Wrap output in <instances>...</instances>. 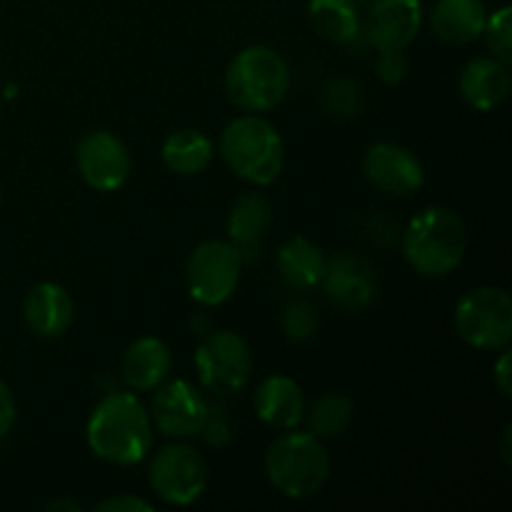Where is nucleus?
Here are the masks:
<instances>
[{"mask_svg":"<svg viewBox=\"0 0 512 512\" xmlns=\"http://www.w3.org/2000/svg\"><path fill=\"white\" fill-rule=\"evenodd\" d=\"M485 40H488V48L493 53V58H498L500 63L510 65L512 63V10L505 8L495 10L488 18L483 30Z\"/></svg>","mask_w":512,"mask_h":512,"instance_id":"obj_26","label":"nucleus"},{"mask_svg":"<svg viewBox=\"0 0 512 512\" xmlns=\"http://www.w3.org/2000/svg\"><path fill=\"white\" fill-rule=\"evenodd\" d=\"M325 103H328V108L333 110V113L345 115V118L358 115L360 110L358 85L350 83V80H335V83H330L328 90H325Z\"/></svg>","mask_w":512,"mask_h":512,"instance_id":"obj_27","label":"nucleus"},{"mask_svg":"<svg viewBox=\"0 0 512 512\" xmlns=\"http://www.w3.org/2000/svg\"><path fill=\"white\" fill-rule=\"evenodd\" d=\"M455 330L475 350H503L512 338V300L503 288L480 285L455 305Z\"/></svg>","mask_w":512,"mask_h":512,"instance_id":"obj_6","label":"nucleus"},{"mask_svg":"<svg viewBox=\"0 0 512 512\" xmlns=\"http://www.w3.org/2000/svg\"><path fill=\"white\" fill-rule=\"evenodd\" d=\"M75 305L58 283H38L23 300V318L38 338H60L73 325Z\"/></svg>","mask_w":512,"mask_h":512,"instance_id":"obj_15","label":"nucleus"},{"mask_svg":"<svg viewBox=\"0 0 512 512\" xmlns=\"http://www.w3.org/2000/svg\"><path fill=\"white\" fill-rule=\"evenodd\" d=\"M85 438L105 463L135 465L153 445V420L138 395L110 393L90 413Z\"/></svg>","mask_w":512,"mask_h":512,"instance_id":"obj_1","label":"nucleus"},{"mask_svg":"<svg viewBox=\"0 0 512 512\" xmlns=\"http://www.w3.org/2000/svg\"><path fill=\"white\" fill-rule=\"evenodd\" d=\"M353 423V400L340 393H325L310 408V433L318 438H340Z\"/></svg>","mask_w":512,"mask_h":512,"instance_id":"obj_24","label":"nucleus"},{"mask_svg":"<svg viewBox=\"0 0 512 512\" xmlns=\"http://www.w3.org/2000/svg\"><path fill=\"white\" fill-rule=\"evenodd\" d=\"M255 413L270 428L293 430L305 413L303 390L288 375H270L255 390Z\"/></svg>","mask_w":512,"mask_h":512,"instance_id":"obj_17","label":"nucleus"},{"mask_svg":"<svg viewBox=\"0 0 512 512\" xmlns=\"http://www.w3.org/2000/svg\"><path fill=\"white\" fill-rule=\"evenodd\" d=\"M200 385L213 395H235L248 385L253 353L243 335L233 330H210L195 350Z\"/></svg>","mask_w":512,"mask_h":512,"instance_id":"obj_7","label":"nucleus"},{"mask_svg":"<svg viewBox=\"0 0 512 512\" xmlns=\"http://www.w3.org/2000/svg\"><path fill=\"white\" fill-rule=\"evenodd\" d=\"M75 168L85 185L100 193H113L128 183L133 160H130L128 145L118 135L108 130H93V133H85L75 145Z\"/></svg>","mask_w":512,"mask_h":512,"instance_id":"obj_10","label":"nucleus"},{"mask_svg":"<svg viewBox=\"0 0 512 512\" xmlns=\"http://www.w3.org/2000/svg\"><path fill=\"white\" fill-rule=\"evenodd\" d=\"M423 28L420 0H373L360 20V35L375 50H405Z\"/></svg>","mask_w":512,"mask_h":512,"instance_id":"obj_12","label":"nucleus"},{"mask_svg":"<svg viewBox=\"0 0 512 512\" xmlns=\"http://www.w3.org/2000/svg\"><path fill=\"white\" fill-rule=\"evenodd\" d=\"M265 475L285 498H313L330 478V455L318 435L285 433L268 448Z\"/></svg>","mask_w":512,"mask_h":512,"instance_id":"obj_4","label":"nucleus"},{"mask_svg":"<svg viewBox=\"0 0 512 512\" xmlns=\"http://www.w3.org/2000/svg\"><path fill=\"white\" fill-rule=\"evenodd\" d=\"M468 250L465 225L453 210L425 208L403 233V255L410 268L425 278H443L460 268Z\"/></svg>","mask_w":512,"mask_h":512,"instance_id":"obj_2","label":"nucleus"},{"mask_svg":"<svg viewBox=\"0 0 512 512\" xmlns=\"http://www.w3.org/2000/svg\"><path fill=\"white\" fill-rule=\"evenodd\" d=\"M15 418H18V405H15V398L8 385L0 380V438H5L13 430Z\"/></svg>","mask_w":512,"mask_h":512,"instance_id":"obj_31","label":"nucleus"},{"mask_svg":"<svg viewBox=\"0 0 512 512\" xmlns=\"http://www.w3.org/2000/svg\"><path fill=\"white\" fill-rule=\"evenodd\" d=\"M48 510H80V505L78 503H73V500H53V503L48 505Z\"/></svg>","mask_w":512,"mask_h":512,"instance_id":"obj_33","label":"nucleus"},{"mask_svg":"<svg viewBox=\"0 0 512 512\" xmlns=\"http://www.w3.org/2000/svg\"><path fill=\"white\" fill-rule=\"evenodd\" d=\"M153 423L165 438L173 440H185L200 435L205 418H208V403H205L203 395L198 393L195 385H190L188 380H163V383L155 388L153 403Z\"/></svg>","mask_w":512,"mask_h":512,"instance_id":"obj_11","label":"nucleus"},{"mask_svg":"<svg viewBox=\"0 0 512 512\" xmlns=\"http://www.w3.org/2000/svg\"><path fill=\"white\" fill-rule=\"evenodd\" d=\"M225 90L233 105L248 113H265L283 103L290 90V68L268 45H250L230 60Z\"/></svg>","mask_w":512,"mask_h":512,"instance_id":"obj_5","label":"nucleus"},{"mask_svg":"<svg viewBox=\"0 0 512 512\" xmlns=\"http://www.w3.org/2000/svg\"><path fill=\"white\" fill-rule=\"evenodd\" d=\"M510 93L508 65L498 58H473L460 73V95L470 108L488 113L505 103Z\"/></svg>","mask_w":512,"mask_h":512,"instance_id":"obj_16","label":"nucleus"},{"mask_svg":"<svg viewBox=\"0 0 512 512\" xmlns=\"http://www.w3.org/2000/svg\"><path fill=\"white\" fill-rule=\"evenodd\" d=\"M160 155L175 175H200L213 163V140L200 130H175L165 138Z\"/></svg>","mask_w":512,"mask_h":512,"instance_id":"obj_23","label":"nucleus"},{"mask_svg":"<svg viewBox=\"0 0 512 512\" xmlns=\"http://www.w3.org/2000/svg\"><path fill=\"white\" fill-rule=\"evenodd\" d=\"M488 10L483 0H438L430 13V28L450 45H468L483 35Z\"/></svg>","mask_w":512,"mask_h":512,"instance_id":"obj_19","label":"nucleus"},{"mask_svg":"<svg viewBox=\"0 0 512 512\" xmlns=\"http://www.w3.org/2000/svg\"><path fill=\"white\" fill-rule=\"evenodd\" d=\"M98 512H150L153 505L145 503L143 498H135V495H115V498L103 500L98 503Z\"/></svg>","mask_w":512,"mask_h":512,"instance_id":"obj_30","label":"nucleus"},{"mask_svg":"<svg viewBox=\"0 0 512 512\" xmlns=\"http://www.w3.org/2000/svg\"><path fill=\"white\" fill-rule=\"evenodd\" d=\"M273 220V208L268 198L260 193H243L228 213V235L230 243L240 250V255H250V250H258L265 233Z\"/></svg>","mask_w":512,"mask_h":512,"instance_id":"obj_21","label":"nucleus"},{"mask_svg":"<svg viewBox=\"0 0 512 512\" xmlns=\"http://www.w3.org/2000/svg\"><path fill=\"white\" fill-rule=\"evenodd\" d=\"M308 15L320 38L330 43L348 45L360 38L358 0H310Z\"/></svg>","mask_w":512,"mask_h":512,"instance_id":"obj_22","label":"nucleus"},{"mask_svg":"<svg viewBox=\"0 0 512 512\" xmlns=\"http://www.w3.org/2000/svg\"><path fill=\"white\" fill-rule=\"evenodd\" d=\"M173 370V355L160 338H140L125 350L123 355V380L135 393H148L168 380Z\"/></svg>","mask_w":512,"mask_h":512,"instance_id":"obj_18","label":"nucleus"},{"mask_svg":"<svg viewBox=\"0 0 512 512\" xmlns=\"http://www.w3.org/2000/svg\"><path fill=\"white\" fill-rule=\"evenodd\" d=\"M218 150L228 168L253 185L275 183L285 163L278 128L255 113L230 120L220 133Z\"/></svg>","mask_w":512,"mask_h":512,"instance_id":"obj_3","label":"nucleus"},{"mask_svg":"<svg viewBox=\"0 0 512 512\" xmlns=\"http://www.w3.org/2000/svg\"><path fill=\"white\" fill-rule=\"evenodd\" d=\"M275 265H278V273L285 283L293 285V288L308 290L323 283L328 258H325L323 248L318 243L303 238V235H295L288 243L280 245L278 255H275Z\"/></svg>","mask_w":512,"mask_h":512,"instance_id":"obj_20","label":"nucleus"},{"mask_svg":"<svg viewBox=\"0 0 512 512\" xmlns=\"http://www.w3.org/2000/svg\"><path fill=\"white\" fill-rule=\"evenodd\" d=\"M365 180L388 195H413L423 188L425 170L413 150L398 143L370 145L363 158Z\"/></svg>","mask_w":512,"mask_h":512,"instance_id":"obj_13","label":"nucleus"},{"mask_svg":"<svg viewBox=\"0 0 512 512\" xmlns=\"http://www.w3.org/2000/svg\"><path fill=\"white\" fill-rule=\"evenodd\" d=\"M320 285L325 288L330 303L343 310H360L375 298L378 278L368 260L353 253H338L333 260H328Z\"/></svg>","mask_w":512,"mask_h":512,"instance_id":"obj_14","label":"nucleus"},{"mask_svg":"<svg viewBox=\"0 0 512 512\" xmlns=\"http://www.w3.org/2000/svg\"><path fill=\"white\" fill-rule=\"evenodd\" d=\"M208 478V463L193 445H165L150 463V485L168 505L195 503L208 488Z\"/></svg>","mask_w":512,"mask_h":512,"instance_id":"obj_9","label":"nucleus"},{"mask_svg":"<svg viewBox=\"0 0 512 512\" xmlns=\"http://www.w3.org/2000/svg\"><path fill=\"white\" fill-rule=\"evenodd\" d=\"M375 70H378V78L383 83L398 85L408 75L410 60L403 50H380L378 60H375Z\"/></svg>","mask_w":512,"mask_h":512,"instance_id":"obj_28","label":"nucleus"},{"mask_svg":"<svg viewBox=\"0 0 512 512\" xmlns=\"http://www.w3.org/2000/svg\"><path fill=\"white\" fill-rule=\"evenodd\" d=\"M495 385L500 388V393L505 395V398H510L512 395V383H510V350L503 348V355H500V360L495 363Z\"/></svg>","mask_w":512,"mask_h":512,"instance_id":"obj_32","label":"nucleus"},{"mask_svg":"<svg viewBox=\"0 0 512 512\" xmlns=\"http://www.w3.org/2000/svg\"><path fill=\"white\" fill-rule=\"evenodd\" d=\"M230 433H233V430H230L228 420L220 418V415H215L213 410L208 408V418H205L203 428H200V435L205 438V443L213 445V448H223V445H228Z\"/></svg>","mask_w":512,"mask_h":512,"instance_id":"obj_29","label":"nucleus"},{"mask_svg":"<svg viewBox=\"0 0 512 512\" xmlns=\"http://www.w3.org/2000/svg\"><path fill=\"white\" fill-rule=\"evenodd\" d=\"M280 325H283L285 338L303 343V340L313 338L318 330V313L308 300H290L280 315Z\"/></svg>","mask_w":512,"mask_h":512,"instance_id":"obj_25","label":"nucleus"},{"mask_svg":"<svg viewBox=\"0 0 512 512\" xmlns=\"http://www.w3.org/2000/svg\"><path fill=\"white\" fill-rule=\"evenodd\" d=\"M243 270V255L230 240H205L185 265L188 293L205 308L223 305L235 293Z\"/></svg>","mask_w":512,"mask_h":512,"instance_id":"obj_8","label":"nucleus"}]
</instances>
